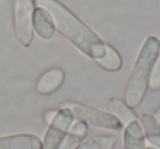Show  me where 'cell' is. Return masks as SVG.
Segmentation results:
<instances>
[{"label":"cell","mask_w":160,"mask_h":149,"mask_svg":"<svg viewBox=\"0 0 160 149\" xmlns=\"http://www.w3.org/2000/svg\"><path fill=\"white\" fill-rule=\"evenodd\" d=\"M34 3L51 14L58 31L81 53L88 57L93 58L94 60L104 55L107 44L103 42L102 38L59 1L34 0Z\"/></svg>","instance_id":"1"},{"label":"cell","mask_w":160,"mask_h":149,"mask_svg":"<svg viewBox=\"0 0 160 149\" xmlns=\"http://www.w3.org/2000/svg\"><path fill=\"white\" fill-rule=\"evenodd\" d=\"M160 52V40L153 35L147 36L136 58L135 65L125 90V103L129 107H137L142 103L152 67Z\"/></svg>","instance_id":"2"},{"label":"cell","mask_w":160,"mask_h":149,"mask_svg":"<svg viewBox=\"0 0 160 149\" xmlns=\"http://www.w3.org/2000/svg\"><path fill=\"white\" fill-rule=\"evenodd\" d=\"M60 107H66L70 110L73 117L78 118L79 121H83L87 124H91L93 126L110 129V131H120L123 127V124L116 116H114L112 113L98 110L96 107L80 104V103L72 102V101L62 102Z\"/></svg>","instance_id":"3"},{"label":"cell","mask_w":160,"mask_h":149,"mask_svg":"<svg viewBox=\"0 0 160 149\" xmlns=\"http://www.w3.org/2000/svg\"><path fill=\"white\" fill-rule=\"evenodd\" d=\"M33 0H14L13 2V30L18 42L29 47L33 40Z\"/></svg>","instance_id":"4"},{"label":"cell","mask_w":160,"mask_h":149,"mask_svg":"<svg viewBox=\"0 0 160 149\" xmlns=\"http://www.w3.org/2000/svg\"><path fill=\"white\" fill-rule=\"evenodd\" d=\"M73 115L70 110L60 107L53 118L43 139V149H58L66 134L73 123Z\"/></svg>","instance_id":"5"},{"label":"cell","mask_w":160,"mask_h":149,"mask_svg":"<svg viewBox=\"0 0 160 149\" xmlns=\"http://www.w3.org/2000/svg\"><path fill=\"white\" fill-rule=\"evenodd\" d=\"M0 149H43V142L34 134H12L0 136Z\"/></svg>","instance_id":"6"},{"label":"cell","mask_w":160,"mask_h":149,"mask_svg":"<svg viewBox=\"0 0 160 149\" xmlns=\"http://www.w3.org/2000/svg\"><path fill=\"white\" fill-rule=\"evenodd\" d=\"M33 30L43 40H51L55 34V23L52 16L43 8H35L32 17Z\"/></svg>","instance_id":"7"},{"label":"cell","mask_w":160,"mask_h":149,"mask_svg":"<svg viewBox=\"0 0 160 149\" xmlns=\"http://www.w3.org/2000/svg\"><path fill=\"white\" fill-rule=\"evenodd\" d=\"M65 73L59 68H51L43 72L36 81L35 89L40 94H51L62 85Z\"/></svg>","instance_id":"8"},{"label":"cell","mask_w":160,"mask_h":149,"mask_svg":"<svg viewBox=\"0 0 160 149\" xmlns=\"http://www.w3.org/2000/svg\"><path fill=\"white\" fill-rule=\"evenodd\" d=\"M88 132L89 127L83 121H77L72 123L58 149H76L88 135Z\"/></svg>","instance_id":"9"},{"label":"cell","mask_w":160,"mask_h":149,"mask_svg":"<svg viewBox=\"0 0 160 149\" xmlns=\"http://www.w3.org/2000/svg\"><path fill=\"white\" fill-rule=\"evenodd\" d=\"M124 149H145V135L142 125L133 121L126 125L123 134Z\"/></svg>","instance_id":"10"},{"label":"cell","mask_w":160,"mask_h":149,"mask_svg":"<svg viewBox=\"0 0 160 149\" xmlns=\"http://www.w3.org/2000/svg\"><path fill=\"white\" fill-rule=\"evenodd\" d=\"M140 124L144 131L145 138H147L151 146L160 149V123L153 115L145 113L140 116Z\"/></svg>","instance_id":"11"},{"label":"cell","mask_w":160,"mask_h":149,"mask_svg":"<svg viewBox=\"0 0 160 149\" xmlns=\"http://www.w3.org/2000/svg\"><path fill=\"white\" fill-rule=\"evenodd\" d=\"M109 107L111 110L112 114L114 116H116L123 125H127L131 122H133V121H136L135 113L132 111L131 107L126 103L123 102L120 99H116V98L110 99Z\"/></svg>","instance_id":"12"},{"label":"cell","mask_w":160,"mask_h":149,"mask_svg":"<svg viewBox=\"0 0 160 149\" xmlns=\"http://www.w3.org/2000/svg\"><path fill=\"white\" fill-rule=\"evenodd\" d=\"M97 64L103 69L109 71H118L122 67V57L114 47L111 45L105 46V53L101 58L96 59Z\"/></svg>","instance_id":"13"},{"label":"cell","mask_w":160,"mask_h":149,"mask_svg":"<svg viewBox=\"0 0 160 149\" xmlns=\"http://www.w3.org/2000/svg\"><path fill=\"white\" fill-rule=\"evenodd\" d=\"M116 138L114 136L97 135L88 138L76 149H114Z\"/></svg>","instance_id":"14"},{"label":"cell","mask_w":160,"mask_h":149,"mask_svg":"<svg viewBox=\"0 0 160 149\" xmlns=\"http://www.w3.org/2000/svg\"><path fill=\"white\" fill-rule=\"evenodd\" d=\"M148 87L151 90L156 91V90L160 89V55L157 57L155 62V65L152 67V70L150 73V78H149Z\"/></svg>","instance_id":"15"},{"label":"cell","mask_w":160,"mask_h":149,"mask_svg":"<svg viewBox=\"0 0 160 149\" xmlns=\"http://www.w3.org/2000/svg\"><path fill=\"white\" fill-rule=\"evenodd\" d=\"M56 113H57V111H54V110H51V111H47L46 113L44 114V118H45V122L47 123V124H49V123L53 121V118L55 117Z\"/></svg>","instance_id":"16"},{"label":"cell","mask_w":160,"mask_h":149,"mask_svg":"<svg viewBox=\"0 0 160 149\" xmlns=\"http://www.w3.org/2000/svg\"><path fill=\"white\" fill-rule=\"evenodd\" d=\"M155 117L157 118L158 121H159L160 123V109H158L157 111H156V114H155Z\"/></svg>","instance_id":"17"},{"label":"cell","mask_w":160,"mask_h":149,"mask_svg":"<svg viewBox=\"0 0 160 149\" xmlns=\"http://www.w3.org/2000/svg\"><path fill=\"white\" fill-rule=\"evenodd\" d=\"M145 149H158V148H156V147H153V146H149V147H147V148H145Z\"/></svg>","instance_id":"18"}]
</instances>
